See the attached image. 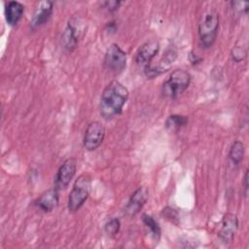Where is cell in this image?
I'll use <instances>...</instances> for the list:
<instances>
[{"label": "cell", "instance_id": "cell-7", "mask_svg": "<svg viewBox=\"0 0 249 249\" xmlns=\"http://www.w3.org/2000/svg\"><path fill=\"white\" fill-rule=\"evenodd\" d=\"M177 57V50L174 46L168 47L157 64H149L144 67V73L148 79H153L168 70Z\"/></svg>", "mask_w": 249, "mask_h": 249}, {"label": "cell", "instance_id": "cell-22", "mask_svg": "<svg viewBox=\"0 0 249 249\" xmlns=\"http://www.w3.org/2000/svg\"><path fill=\"white\" fill-rule=\"evenodd\" d=\"M103 4H104L105 8L110 13H113V12H115V11H117L119 9V7L122 4V2H120V1H105Z\"/></svg>", "mask_w": 249, "mask_h": 249}, {"label": "cell", "instance_id": "cell-21", "mask_svg": "<svg viewBox=\"0 0 249 249\" xmlns=\"http://www.w3.org/2000/svg\"><path fill=\"white\" fill-rule=\"evenodd\" d=\"M231 4L232 6V9L238 10L239 12L247 13L248 8H249V3L248 2H236V1H233V2H231Z\"/></svg>", "mask_w": 249, "mask_h": 249}, {"label": "cell", "instance_id": "cell-2", "mask_svg": "<svg viewBox=\"0 0 249 249\" xmlns=\"http://www.w3.org/2000/svg\"><path fill=\"white\" fill-rule=\"evenodd\" d=\"M219 14L213 8L206 9L199 18L197 33L200 46L204 49L210 48L218 34Z\"/></svg>", "mask_w": 249, "mask_h": 249}, {"label": "cell", "instance_id": "cell-18", "mask_svg": "<svg viewBox=\"0 0 249 249\" xmlns=\"http://www.w3.org/2000/svg\"><path fill=\"white\" fill-rule=\"evenodd\" d=\"M188 124V117L183 115H170L165 121V126L171 131H177Z\"/></svg>", "mask_w": 249, "mask_h": 249}, {"label": "cell", "instance_id": "cell-16", "mask_svg": "<svg viewBox=\"0 0 249 249\" xmlns=\"http://www.w3.org/2000/svg\"><path fill=\"white\" fill-rule=\"evenodd\" d=\"M244 155H245V147L244 144L241 141H234L229 151V160L231 161V163L233 166H238L243 159H244Z\"/></svg>", "mask_w": 249, "mask_h": 249}, {"label": "cell", "instance_id": "cell-19", "mask_svg": "<svg viewBox=\"0 0 249 249\" xmlns=\"http://www.w3.org/2000/svg\"><path fill=\"white\" fill-rule=\"evenodd\" d=\"M121 228V223L120 220L118 218H112L110 219L104 226V231L105 232L110 235V236H114L116 235Z\"/></svg>", "mask_w": 249, "mask_h": 249}, {"label": "cell", "instance_id": "cell-11", "mask_svg": "<svg viewBox=\"0 0 249 249\" xmlns=\"http://www.w3.org/2000/svg\"><path fill=\"white\" fill-rule=\"evenodd\" d=\"M149 197V191L146 187H140L130 196L126 205L124 206V213L128 217H133L140 212Z\"/></svg>", "mask_w": 249, "mask_h": 249}, {"label": "cell", "instance_id": "cell-12", "mask_svg": "<svg viewBox=\"0 0 249 249\" xmlns=\"http://www.w3.org/2000/svg\"><path fill=\"white\" fill-rule=\"evenodd\" d=\"M160 43L157 40H149L145 42L137 51L135 55V61L138 65L143 67L152 63L160 51Z\"/></svg>", "mask_w": 249, "mask_h": 249}, {"label": "cell", "instance_id": "cell-24", "mask_svg": "<svg viewBox=\"0 0 249 249\" xmlns=\"http://www.w3.org/2000/svg\"><path fill=\"white\" fill-rule=\"evenodd\" d=\"M243 181H244V195L247 196V192H248V183H247L248 182V170L245 171Z\"/></svg>", "mask_w": 249, "mask_h": 249}, {"label": "cell", "instance_id": "cell-23", "mask_svg": "<svg viewBox=\"0 0 249 249\" xmlns=\"http://www.w3.org/2000/svg\"><path fill=\"white\" fill-rule=\"evenodd\" d=\"M189 59H190L191 63L194 64V65H195V64H197V63H199V62L201 61V58L198 57L197 54H196V53H194V52H191V53H190Z\"/></svg>", "mask_w": 249, "mask_h": 249}, {"label": "cell", "instance_id": "cell-5", "mask_svg": "<svg viewBox=\"0 0 249 249\" xmlns=\"http://www.w3.org/2000/svg\"><path fill=\"white\" fill-rule=\"evenodd\" d=\"M103 63L106 70L114 75H118L122 73L126 66V53L118 44L113 43L105 52Z\"/></svg>", "mask_w": 249, "mask_h": 249}, {"label": "cell", "instance_id": "cell-3", "mask_svg": "<svg viewBox=\"0 0 249 249\" xmlns=\"http://www.w3.org/2000/svg\"><path fill=\"white\" fill-rule=\"evenodd\" d=\"M91 189V177L87 174H81L75 181L67 201V207L70 212L78 211L88 199Z\"/></svg>", "mask_w": 249, "mask_h": 249}, {"label": "cell", "instance_id": "cell-10", "mask_svg": "<svg viewBox=\"0 0 249 249\" xmlns=\"http://www.w3.org/2000/svg\"><path fill=\"white\" fill-rule=\"evenodd\" d=\"M238 230V218L233 213H227L223 216L221 227L218 231V237L224 244H229L232 241Z\"/></svg>", "mask_w": 249, "mask_h": 249}, {"label": "cell", "instance_id": "cell-9", "mask_svg": "<svg viewBox=\"0 0 249 249\" xmlns=\"http://www.w3.org/2000/svg\"><path fill=\"white\" fill-rule=\"evenodd\" d=\"M81 35L82 26L79 20L76 18L69 19L61 35V43L63 48L68 52H72L77 47Z\"/></svg>", "mask_w": 249, "mask_h": 249}, {"label": "cell", "instance_id": "cell-4", "mask_svg": "<svg viewBox=\"0 0 249 249\" xmlns=\"http://www.w3.org/2000/svg\"><path fill=\"white\" fill-rule=\"evenodd\" d=\"M190 83V73L184 69H176L162 85V93L169 98H177L188 89Z\"/></svg>", "mask_w": 249, "mask_h": 249}, {"label": "cell", "instance_id": "cell-8", "mask_svg": "<svg viewBox=\"0 0 249 249\" xmlns=\"http://www.w3.org/2000/svg\"><path fill=\"white\" fill-rule=\"evenodd\" d=\"M77 170V160L74 158H68L59 166L55 178H54V188L58 191L68 187L72 179L74 178Z\"/></svg>", "mask_w": 249, "mask_h": 249}, {"label": "cell", "instance_id": "cell-1", "mask_svg": "<svg viewBox=\"0 0 249 249\" xmlns=\"http://www.w3.org/2000/svg\"><path fill=\"white\" fill-rule=\"evenodd\" d=\"M129 96L128 89L117 80L111 81L103 89L100 102L99 113L106 120H112L120 115Z\"/></svg>", "mask_w": 249, "mask_h": 249}, {"label": "cell", "instance_id": "cell-17", "mask_svg": "<svg viewBox=\"0 0 249 249\" xmlns=\"http://www.w3.org/2000/svg\"><path fill=\"white\" fill-rule=\"evenodd\" d=\"M141 219H142V222L145 225V227L150 231L153 238L156 241H159L160 238V235H161V230H160V227L159 226L158 222L151 215H148V214H142Z\"/></svg>", "mask_w": 249, "mask_h": 249}, {"label": "cell", "instance_id": "cell-15", "mask_svg": "<svg viewBox=\"0 0 249 249\" xmlns=\"http://www.w3.org/2000/svg\"><path fill=\"white\" fill-rule=\"evenodd\" d=\"M24 13V6L18 1H10L5 7V18L9 25L15 26L21 19Z\"/></svg>", "mask_w": 249, "mask_h": 249}, {"label": "cell", "instance_id": "cell-13", "mask_svg": "<svg viewBox=\"0 0 249 249\" xmlns=\"http://www.w3.org/2000/svg\"><path fill=\"white\" fill-rule=\"evenodd\" d=\"M53 3L51 1H43L39 4L35 10L33 17L30 20V26L32 28H37L44 23H46L53 15Z\"/></svg>", "mask_w": 249, "mask_h": 249}, {"label": "cell", "instance_id": "cell-14", "mask_svg": "<svg viewBox=\"0 0 249 249\" xmlns=\"http://www.w3.org/2000/svg\"><path fill=\"white\" fill-rule=\"evenodd\" d=\"M58 204V190L53 188L42 194L35 201V205L44 212L53 211Z\"/></svg>", "mask_w": 249, "mask_h": 249}, {"label": "cell", "instance_id": "cell-20", "mask_svg": "<svg viewBox=\"0 0 249 249\" xmlns=\"http://www.w3.org/2000/svg\"><path fill=\"white\" fill-rule=\"evenodd\" d=\"M231 58L234 62L238 63L240 61H243L245 58H246V55H247V49L243 46H234L232 49H231Z\"/></svg>", "mask_w": 249, "mask_h": 249}, {"label": "cell", "instance_id": "cell-6", "mask_svg": "<svg viewBox=\"0 0 249 249\" xmlns=\"http://www.w3.org/2000/svg\"><path fill=\"white\" fill-rule=\"evenodd\" d=\"M105 137V126L98 121L89 124L85 130L83 145L88 151L96 150L103 142Z\"/></svg>", "mask_w": 249, "mask_h": 249}]
</instances>
